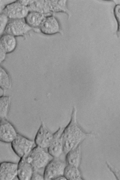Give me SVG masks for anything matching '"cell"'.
Here are the masks:
<instances>
[{
    "label": "cell",
    "instance_id": "obj_1",
    "mask_svg": "<svg viewBox=\"0 0 120 180\" xmlns=\"http://www.w3.org/2000/svg\"><path fill=\"white\" fill-rule=\"evenodd\" d=\"M76 113L74 108L70 121L62 133L63 152L66 154L73 149L77 142L85 135V133L76 122Z\"/></svg>",
    "mask_w": 120,
    "mask_h": 180
},
{
    "label": "cell",
    "instance_id": "obj_2",
    "mask_svg": "<svg viewBox=\"0 0 120 180\" xmlns=\"http://www.w3.org/2000/svg\"><path fill=\"white\" fill-rule=\"evenodd\" d=\"M27 161L33 167L34 171H38L45 168L52 158L45 149L36 146L34 147L28 155L26 156ZM53 158V157H52Z\"/></svg>",
    "mask_w": 120,
    "mask_h": 180
},
{
    "label": "cell",
    "instance_id": "obj_3",
    "mask_svg": "<svg viewBox=\"0 0 120 180\" xmlns=\"http://www.w3.org/2000/svg\"><path fill=\"white\" fill-rule=\"evenodd\" d=\"M34 142L19 133L11 143V148L20 158L27 156L33 148Z\"/></svg>",
    "mask_w": 120,
    "mask_h": 180
},
{
    "label": "cell",
    "instance_id": "obj_4",
    "mask_svg": "<svg viewBox=\"0 0 120 180\" xmlns=\"http://www.w3.org/2000/svg\"><path fill=\"white\" fill-rule=\"evenodd\" d=\"M66 166L64 162L59 158H53L44 169V180H55L59 177L64 175Z\"/></svg>",
    "mask_w": 120,
    "mask_h": 180
},
{
    "label": "cell",
    "instance_id": "obj_5",
    "mask_svg": "<svg viewBox=\"0 0 120 180\" xmlns=\"http://www.w3.org/2000/svg\"><path fill=\"white\" fill-rule=\"evenodd\" d=\"M29 12L27 7L20 4L18 0L6 4L2 12L9 20L24 19Z\"/></svg>",
    "mask_w": 120,
    "mask_h": 180
},
{
    "label": "cell",
    "instance_id": "obj_6",
    "mask_svg": "<svg viewBox=\"0 0 120 180\" xmlns=\"http://www.w3.org/2000/svg\"><path fill=\"white\" fill-rule=\"evenodd\" d=\"M32 30L33 29L26 23L24 19H9L4 33L15 37L24 36Z\"/></svg>",
    "mask_w": 120,
    "mask_h": 180
},
{
    "label": "cell",
    "instance_id": "obj_7",
    "mask_svg": "<svg viewBox=\"0 0 120 180\" xmlns=\"http://www.w3.org/2000/svg\"><path fill=\"white\" fill-rule=\"evenodd\" d=\"M40 32L47 35H52L57 33L62 34L60 23L54 14L46 16L41 25Z\"/></svg>",
    "mask_w": 120,
    "mask_h": 180
},
{
    "label": "cell",
    "instance_id": "obj_8",
    "mask_svg": "<svg viewBox=\"0 0 120 180\" xmlns=\"http://www.w3.org/2000/svg\"><path fill=\"white\" fill-rule=\"evenodd\" d=\"M18 133L15 127L7 119L0 120V141L5 143H11L15 139Z\"/></svg>",
    "mask_w": 120,
    "mask_h": 180
},
{
    "label": "cell",
    "instance_id": "obj_9",
    "mask_svg": "<svg viewBox=\"0 0 120 180\" xmlns=\"http://www.w3.org/2000/svg\"><path fill=\"white\" fill-rule=\"evenodd\" d=\"M64 128L60 127L54 133L52 142L47 148L49 154L53 158H59L63 152L62 133Z\"/></svg>",
    "mask_w": 120,
    "mask_h": 180
},
{
    "label": "cell",
    "instance_id": "obj_10",
    "mask_svg": "<svg viewBox=\"0 0 120 180\" xmlns=\"http://www.w3.org/2000/svg\"><path fill=\"white\" fill-rule=\"evenodd\" d=\"M53 136V133L50 131L42 123L35 137V144L37 146L47 149L52 142Z\"/></svg>",
    "mask_w": 120,
    "mask_h": 180
},
{
    "label": "cell",
    "instance_id": "obj_11",
    "mask_svg": "<svg viewBox=\"0 0 120 180\" xmlns=\"http://www.w3.org/2000/svg\"><path fill=\"white\" fill-rule=\"evenodd\" d=\"M18 164L9 161L0 163V180H13L17 176Z\"/></svg>",
    "mask_w": 120,
    "mask_h": 180
},
{
    "label": "cell",
    "instance_id": "obj_12",
    "mask_svg": "<svg viewBox=\"0 0 120 180\" xmlns=\"http://www.w3.org/2000/svg\"><path fill=\"white\" fill-rule=\"evenodd\" d=\"M26 156L20 158L18 163L17 177L19 180H30L34 171V168L27 160Z\"/></svg>",
    "mask_w": 120,
    "mask_h": 180
},
{
    "label": "cell",
    "instance_id": "obj_13",
    "mask_svg": "<svg viewBox=\"0 0 120 180\" xmlns=\"http://www.w3.org/2000/svg\"><path fill=\"white\" fill-rule=\"evenodd\" d=\"M49 15L36 12L30 11L24 19L26 23L33 31L38 32H40L39 28L42 22L45 18Z\"/></svg>",
    "mask_w": 120,
    "mask_h": 180
},
{
    "label": "cell",
    "instance_id": "obj_14",
    "mask_svg": "<svg viewBox=\"0 0 120 180\" xmlns=\"http://www.w3.org/2000/svg\"><path fill=\"white\" fill-rule=\"evenodd\" d=\"M27 7L29 12H36L48 15L54 14L50 11L49 0H32Z\"/></svg>",
    "mask_w": 120,
    "mask_h": 180
},
{
    "label": "cell",
    "instance_id": "obj_15",
    "mask_svg": "<svg viewBox=\"0 0 120 180\" xmlns=\"http://www.w3.org/2000/svg\"><path fill=\"white\" fill-rule=\"evenodd\" d=\"M16 37L4 33L0 36V43L7 54L13 52L17 44Z\"/></svg>",
    "mask_w": 120,
    "mask_h": 180
},
{
    "label": "cell",
    "instance_id": "obj_16",
    "mask_svg": "<svg viewBox=\"0 0 120 180\" xmlns=\"http://www.w3.org/2000/svg\"><path fill=\"white\" fill-rule=\"evenodd\" d=\"M51 12L55 13L62 12L69 16L68 9L67 7V0H49Z\"/></svg>",
    "mask_w": 120,
    "mask_h": 180
},
{
    "label": "cell",
    "instance_id": "obj_17",
    "mask_svg": "<svg viewBox=\"0 0 120 180\" xmlns=\"http://www.w3.org/2000/svg\"><path fill=\"white\" fill-rule=\"evenodd\" d=\"M11 98L8 96H0V119H7L10 109Z\"/></svg>",
    "mask_w": 120,
    "mask_h": 180
},
{
    "label": "cell",
    "instance_id": "obj_18",
    "mask_svg": "<svg viewBox=\"0 0 120 180\" xmlns=\"http://www.w3.org/2000/svg\"><path fill=\"white\" fill-rule=\"evenodd\" d=\"M11 81L10 75L6 70L0 65V88L4 91L10 89Z\"/></svg>",
    "mask_w": 120,
    "mask_h": 180
},
{
    "label": "cell",
    "instance_id": "obj_19",
    "mask_svg": "<svg viewBox=\"0 0 120 180\" xmlns=\"http://www.w3.org/2000/svg\"><path fill=\"white\" fill-rule=\"evenodd\" d=\"M76 171L75 166L67 165L65 168L64 175L67 180H75L78 177Z\"/></svg>",
    "mask_w": 120,
    "mask_h": 180
},
{
    "label": "cell",
    "instance_id": "obj_20",
    "mask_svg": "<svg viewBox=\"0 0 120 180\" xmlns=\"http://www.w3.org/2000/svg\"><path fill=\"white\" fill-rule=\"evenodd\" d=\"M9 20L5 14L0 13V36L4 33Z\"/></svg>",
    "mask_w": 120,
    "mask_h": 180
},
{
    "label": "cell",
    "instance_id": "obj_21",
    "mask_svg": "<svg viewBox=\"0 0 120 180\" xmlns=\"http://www.w3.org/2000/svg\"><path fill=\"white\" fill-rule=\"evenodd\" d=\"M120 7V5H116L114 8V15L118 23V30H119Z\"/></svg>",
    "mask_w": 120,
    "mask_h": 180
},
{
    "label": "cell",
    "instance_id": "obj_22",
    "mask_svg": "<svg viewBox=\"0 0 120 180\" xmlns=\"http://www.w3.org/2000/svg\"><path fill=\"white\" fill-rule=\"evenodd\" d=\"M7 54L0 43V64L6 59Z\"/></svg>",
    "mask_w": 120,
    "mask_h": 180
},
{
    "label": "cell",
    "instance_id": "obj_23",
    "mask_svg": "<svg viewBox=\"0 0 120 180\" xmlns=\"http://www.w3.org/2000/svg\"><path fill=\"white\" fill-rule=\"evenodd\" d=\"M31 180H44L43 175L40 173L38 171H34Z\"/></svg>",
    "mask_w": 120,
    "mask_h": 180
},
{
    "label": "cell",
    "instance_id": "obj_24",
    "mask_svg": "<svg viewBox=\"0 0 120 180\" xmlns=\"http://www.w3.org/2000/svg\"><path fill=\"white\" fill-rule=\"evenodd\" d=\"M19 2L22 5L28 7L31 3L32 0H18Z\"/></svg>",
    "mask_w": 120,
    "mask_h": 180
},
{
    "label": "cell",
    "instance_id": "obj_25",
    "mask_svg": "<svg viewBox=\"0 0 120 180\" xmlns=\"http://www.w3.org/2000/svg\"><path fill=\"white\" fill-rule=\"evenodd\" d=\"M67 179L64 175L60 176L56 178L55 180H67Z\"/></svg>",
    "mask_w": 120,
    "mask_h": 180
}]
</instances>
